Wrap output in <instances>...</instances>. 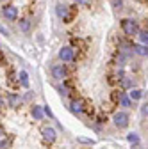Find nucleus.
Returning <instances> with one entry per match:
<instances>
[{"label":"nucleus","instance_id":"nucleus-8","mask_svg":"<svg viewBox=\"0 0 148 149\" xmlns=\"http://www.w3.org/2000/svg\"><path fill=\"white\" fill-rule=\"evenodd\" d=\"M70 108H71L73 114H82V112H84V103L80 100H73L71 105H70Z\"/></svg>","mask_w":148,"mask_h":149},{"label":"nucleus","instance_id":"nucleus-3","mask_svg":"<svg viewBox=\"0 0 148 149\" xmlns=\"http://www.w3.org/2000/svg\"><path fill=\"white\" fill-rule=\"evenodd\" d=\"M66 74H68V71H66V66H63V64H55V66H52V77L55 78V80H64L66 78Z\"/></svg>","mask_w":148,"mask_h":149},{"label":"nucleus","instance_id":"nucleus-17","mask_svg":"<svg viewBox=\"0 0 148 149\" xmlns=\"http://www.w3.org/2000/svg\"><path fill=\"white\" fill-rule=\"evenodd\" d=\"M127 140L130 142V144H134V146H137L139 144V137L136 135V133H128V137H127Z\"/></svg>","mask_w":148,"mask_h":149},{"label":"nucleus","instance_id":"nucleus-16","mask_svg":"<svg viewBox=\"0 0 148 149\" xmlns=\"http://www.w3.org/2000/svg\"><path fill=\"white\" fill-rule=\"evenodd\" d=\"M20 30L22 32H29L30 30V22L29 20H20Z\"/></svg>","mask_w":148,"mask_h":149},{"label":"nucleus","instance_id":"nucleus-19","mask_svg":"<svg viewBox=\"0 0 148 149\" xmlns=\"http://www.w3.org/2000/svg\"><path fill=\"white\" fill-rule=\"evenodd\" d=\"M0 139H6V130L0 126Z\"/></svg>","mask_w":148,"mask_h":149},{"label":"nucleus","instance_id":"nucleus-11","mask_svg":"<svg viewBox=\"0 0 148 149\" xmlns=\"http://www.w3.org/2000/svg\"><path fill=\"white\" fill-rule=\"evenodd\" d=\"M120 105L123 107V108H128L132 105V100H130V96H127V94H120Z\"/></svg>","mask_w":148,"mask_h":149},{"label":"nucleus","instance_id":"nucleus-23","mask_svg":"<svg viewBox=\"0 0 148 149\" xmlns=\"http://www.w3.org/2000/svg\"><path fill=\"white\" fill-rule=\"evenodd\" d=\"M0 105H2V98H0Z\"/></svg>","mask_w":148,"mask_h":149},{"label":"nucleus","instance_id":"nucleus-4","mask_svg":"<svg viewBox=\"0 0 148 149\" xmlns=\"http://www.w3.org/2000/svg\"><path fill=\"white\" fill-rule=\"evenodd\" d=\"M113 121L118 128H125V126H128V114L127 112H116Z\"/></svg>","mask_w":148,"mask_h":149},{"label":"nucleus","instance_id":"nucleus-10","mask_svg":"<svg viewBox=\"0 0 148 149\" xmlns=\"http://www.w3.org/2000/svg\"><path fill=\"white\" fill-rule=\"evenodd\" d=\"M7 101H9V107L11 108H16L18 105H20V96H18V94H9V98H7Z\"/></svg>","mask_w":148,"mask_h":149},{"label":"nucleus","instance_id":"nucleus-7","mask_svg":"<svg viewBox=\"0 0 148 149\" xmlns=\"http://www.w3.org/2000/svg\"><path fill=\"white\" fill-rule=\"evenodd\" d=\"M132 52L137 53L139 57H148V45H143V43H137L132 46Z\"/></svg>","mask_w":148,"mask_h":149},{"label":"nucleus","instance_id":"nucleus-21","mask_svg":"<svg viewBox=\"0 0 148 149\" xmlns=\"http://www.w3.org/2000/svg\"><path fill=\"white\" fill-rule=\"evenodd\" d=\"M113 4H114V7H120V6H121V0H114Z\"/></svg>","mask_w":148,"mask_h":149},{"label":"nucleus","instance_id":"nucleus-15","mask_svg":"<svg viewBox=\"0 0 148 149\" xmlns=\"http://www.w3.org/2000/svg\"><path fill=\"white\" fill-rule=\"evenodd\" d=\"M20 82H22L23 87H29V74H27V71H20Z\"/></svg>","mask_w":148,"mask_h":149},{"label":"nucleus","instance_id":"nucleus-13","mask_svg":"<svg viewBox=\"0 0 148 149\" xmlns=\"http://www.w3.org/2000/svg\"><path fill=\"white\" fill-rule=\"evenodd\" d=\"M128 96H130V100H132V101H137V100H141V98H143V91H139V89H132Z\"/></svg>","mask_w":148,"mask_h":149},{"label":"nucleus","instance_id":"nucleus-5","mask_svg":"<svg viewBox=\"0 0 148 149\" xmlns=\"http://www.w3.org/2000/svg\"><path fill=\"white\" fill-rule=\"evenodd\" d=\"M2 16L9 22H14L18 18V9L14 6H6V7H2Z\"/></svg>","mask_w":148,"mask_h":149},{"label":"nucleus","instance_id":"nucleus-14","mask_svg":"<svg viewBox=\"0 0 148 149\" xmlns=\"http://www.w3.org/2000/svg\"><path fill=\"white\" fill-rule=\"evenodd\" d=\"M137 37H139V43L148 45V30H139L137 32Z\"/></svg>","mask_w":148,"mask_h":149},{"label":"nucleus","instance_id":"nucleus-18","mask_svg":"<svg viewBox=\"0 0 148 149\" xmlns=\"http://www.w3.org/2000/svg\"><path fill=\"white\" fill-rule=\"evenodd\" d=\"M43 112H45V116H48V117H54V114H52L50 107H43Z\"/></svg>","mask_w":148,"mask_h":149},{"label":"nucleus","instance_id":"nucleus-22","mask_svg":"<svg viewBox=\"0 0 148 149\" xmlns=\"http://www.w3.org/2000/svg\"><path fill=\"white\" fill-rule=\"evenodd\" d=\"M0 55H2V46H0Z\"/></svg>","mask_w":148,"mask_h":149},{"label":"nucleus","instance_id":"nucleus-1","mask_svg":"<svg viewBox=\"0 0 148 149\" xmlns=\"http://www.w3.org/2000/svg\"><path fill=\"white\" fill-rule=\"evenodd\" d=\"M121 30L125 32V36H136L137 32H139V29H137V23L134 22V20H121Z\"/></svg>","mask_w":148,"mask_h":149},{"label":"nucleus","instance_id":"nucleus-2","mask_svg":"<svg viewBox=\"0 0 148 149\" xmlns=\"http://www.w3.org/2000/svg\"><path fill=\"white\" fill-rule=\"evenodd\" d=\"M59 59L63 62H71L73 59H75V50H73L71 46H63L59 50Z\"/></svg>","mask_w":148,"mask_h":149},{"label":"nucleus","instance_id":"nucleus-20","mask_svg":"<svg viewBox=\"0 0 148 149\" xmlns=\"http://www.w3.org/2000/svg\"><path fill=\"white\" fill-rule=\"evenodd\" d=\"M141 114H143V116H146V114H148V105H144V107H143V110H141Z\"/></svg>","mask_w":148,"mask_h":149},{"label":"nucleus","instance_id":"nucleus-9","mask_svg":"<svg viewBox=\"0 0 148 149\" xmlns=\"http://www.w3.org/2000/svg\"><path fill=\"white\" fill-rule=\"evenodd\" d=\"M55 13H57L59 18H63V20H66V16H68V7L63 6V4H57V7H55Z\"/></svg>","mask_w":148,"mask_h":149},{"label":"nucleus","instance_id":"nucleus-12","mask_svg":"<svg viewBox=\"0 0 148 149\" xmlns=\"http://www.w3.org/2000/svg\"><path fill=\"white\" fill-rule=\"evenodd\" d=\"M41 108H43V107H36V105L32 107V117H34V119H38V121L43 119V114H45V112H43Z\"/></svg>","mask_w":148,"mask_h":149},{"label":"nucleus","instance_id":"nucleus-6","mask_svg":"<svg viewBox=\"0 0 148 149\" xmlns=\"http://www.w3.org/2000/svg\"><path fill=\"white\" fill-rule=\"evenodd\" d=\"M41 135H43V139L48 140V142H54L55 139H57V133H55V130H54L52 126H43V128H41Z\"/></svg>","mask_w":148,"mask_h":149}]
</instances>
